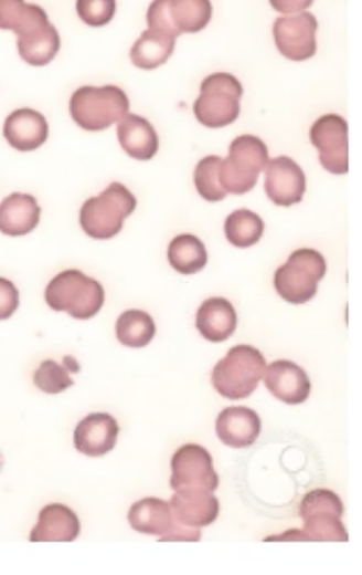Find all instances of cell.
I'll return each mask as SVG.
<instances>
[{
    "label": "cell",
    "instance_id": "1",
    "mask_svg": "<svg viewBox=\"0 0 362 575\" xmlns=\"http://www.w3.org/2000/svg\"><path fill=\"white\" fill-rule=\"evenodd\" d=\"M45 301L56 312H66L75 320L96 317L105 303L103 285L77 269L62 271L46 286Z\"/></svg>",
    "mask_w": 362,
    "mask_h": 575
},
{
    "label": "cell",
    "instance_id": "18",
    "mask_svg": "<svg viewBox=\"0 0 362 575\" xmlns=\"http://www.w3.org/2000/svg\"><path fill=\"white\" fill-rule=\"evenodd\" d=\"M169 504L173 519L187 527L210 526L220 514V501L209 491L177 492Z\"/></svg>",
    "mask_w": 362,
    "mask_h": 575
},
{
    "label": "cell",
    "instance_id": "19",
    "mask_svg": "<svg viewBox=\"0 0 362 575\" xmlns=\"http://www.w3.org/2000/svg\"><path fill=\"white\" fill-rule=\"evenodd\" d=\"M82 532L78 516L68 505L51 503L39 513L31 542H74Z\"/></svg>",
    "mask_w": 362,
    "mask_h": 575
},
{
    "label": "cell",
    "instance_id": "21",
    "mask_svg": "<svg viewBox=\"0 0 362 575\" xmlns=\"http://www.w3.org/2000/svg\"><path fill=\"white\" fill-rule=\"evenodd\" d=\"M42 209L31 195L12 194L0 202V232L8 237H24L39 224Z\"/></svg>",
    "mask_w": 362,
    "mask_h": 575
},
{
    "label": "cell",
    "instance_id": "17",
    "mask_svg": "<svg viewBox=\"0 0 362 575\" xmlns=\"http://www.w3.org/2000/svg\"><path fill=\"white\" fill-rule=\"evenodd\" d=\"M3 134L11 147L20 153H31L46 143L49 123L35 109L19 108L6 119Z\"/></svg>",
    "mask_w": 362,
    "mask_h": 575
},
{
    "label": "cell",
    "instance_id": "5",
    "mask_svg": "<svg viewBox=\"0 0 362 575\" xmlns=\"http://www.w3.org/2000/svg\"><path fill=\"white\" fill-rule=\"evenodd\" d=\"M269 160V149L262 139L253 135L238 136L230 147V156L220 166L219 179L225 194H248Z\"/></svg>",
    "mask_w": 362,
    "mask_h": 575
},
{
    "label": "cell",
    "instance_id": "14",
    "mask_svg": "<svg viewBox=\"0 0 362 575\" xmlns=\"http://www.w3.org/2000/svg\"><path fill=\"white\" fill-rule=\"evenodd\" d=\"M264 377L266 388L281 402L301 405L310 397V378L302 367L290 360L272 363Z\"/></svg>",
    "mask_w": 362,
    "mask_h": 575
},
{
    "label": "cell",
    "instance_id": "33",
    "mask_svg": "<svg viewBox=\"0 0 362 575\" xmlns=\"http://www.w3.org/2000/svg\"><path fill=\"white\" fill-rule=\"evenodd\" d=\"M20 306V293L15 284L0 278V322L9 320Z\"/></svg>",
    "mask_w": 362,
    "mask_h": 575
},
{
    "label": "cell",
    "instance_id": "7",
    "mask_svg": "<svg viewBox=\"0 0 362 575\" xmlns=\"http://www.w3.org/2000/svg\"><path fill=\"white\" fill-rule=\"evenodd\" d=\"M243 95L244 87L234 75L214 73L201 82L194 103L195 117L207 128L230 126L239 116Z\"/></svg>",
    "mask_w": 362,
    "mask_h": 575
},
{
    "label": "cell",
    "instance_id": "20",
    "mask_svg": "<svg viewBox=\"0 0 362 575\" xmlns=\"http://www.w3.org/2000/svg\"><path fill=\"white\" fill-rule=\"evenodd\" d=\"M195 325L201 336L213 344H221L235 333L237 313L231 301L211 297L199 307Z\"/></svg>",
    "mask_w": 362,
    "mask_h": 575
},
{
    "label": "cell",
    "instance_id": "30",
    "mask_svg": "<svg viewBox=\"0 0 362 575\" xmlns=\"http://www.w3.org/2000/svg\"><path fill=\"white\" fill-rule=\"evenodd\" d=\"M66 364H60L55 360H45L35 369L33 380L39 390L46 394L56 395L74 386L72 373H78L77 362L72 358H65Z\"/></svg>",
    "mask_w": 362,
    "mask_h": 575
},
{
    "label": "cell",
    "instance_id": "4",
    "mask_svg": "<svg viewBox=\"0 0 362 575\" xmlns=\"http://www.w3.org/2000/svg\"><path fill=\"white\" fill-rule=\"evenodd\" d=\"M130 102L127 93L114 85L79 87L72 95L70 112L78 127L100 132L123 121Z\"/></svg>",
    "mask_w": 362,
    "mask_h": 575
},
{
    "label": "cell",
    "instance_id": "24",
    "mask_svg": "<svg viewBox=\"0 0 362 575\" xmlns=\"http://www.w3.org/2000/svg\"><path fill=\"white\" fill-rule=\"evenodd\" d=\"M177 36L169 32L149 29L130 50V60L139 70L153 71L168 62L175 50Z\"/></svg>",
    "mask_w": 362,
    "mask_h": 575
},
{
    "label": "cell",
    "instance_id": "27",
    "mask_svg": "<svg viewBox=\"0 0 362 575\" xmlns=\"http://www.w3.org/2000/svg\"><path fill=\"white\" fill-rule=\"evenodd\" d=\"M168 259L182 275H194L206 266L209 257L203 241L192 234H182L170 242Z\"/></svg>",
    "mask_w": 362,
    "mask_h": 575
},
{
    "label": "cell",
    "instance_id": "8",
    "mask_svg": "<svg viewBox=\"0 0 362 575\" xmlns=\"http://www.w3.org/2000/svg\"><path fill=\"white\" fill-rule=\"evenodd\" d=\"M304 535L313 542H348L350 536L342 523L344 505L338 494L328 489L308 492L299 509Z\"/></svg>",
    "mask_w": 362,
    "mask_h": 575
},
{
    "label": "cell",
    "instance_id": "12",
    "mask_svg": "<svg viewBox=\"0 0 362 575\" xmlns=\"http://www.w3.org/2000/svg\"><path fill=\"white\" fill-rule=\"evenodd\" d=\"M318 21L311 12L279 18L274 23V39L278 51L294 62L310 60L317 52Z\"/></svg>",
    "mask_w": 362,
    "mask_h": 575
},
{
    "label": "cell",
    "instance_id": "25",
    "mask_svg": "<svg viewBox=\"0 0 362 575\" xmlns=\"http://www.w3.org/2000/svg\"><path fill=\"white\" fill-rule=\"evenodd\" d=\"M60 49V33L50 22L18 36L20 58L33 66L47 65L57 56Z\"/></svg>",
    "mask_w": 362,
    "mask_h": 575
},
{
    "label": "cell",
    "instance_id": "16",
    "mask_svg": "<svg viewBox=\"0 0 362 575\" xmlns=\"http://www.w3.org/2000/svg\"><path fill=\"white\" fill-rule=\"evenodd\" d=\"M221 442L241 449L256 443L262 432V420L256 410L248 407H227L216 420Z\"/></svg>",
    "mask_w": 362,
    "mask_h": 575
},
{
    "label": "cell",
    "instance_id": "6",
    "mask_svg": "<svg viewBox=\"0 0 362 575\" xmlns=\"http://www.w3.org/2000/svg\"><path fill=\"white\" fill-rule=\"evenodd\" d=\"M327 269L326 258L318 251H295L288 262L275 272V290L289 304H306L316 296L318 283L324 279Z\"/></svg>",
    "mask_w": 362,
    "mask_h": 575
},
{
    "label": "cell",
    "instance_id": "13",
    "mask_svg": "<svg viewBox=\"0 0 362 575\" xmlns=\"http://www.w3.org/2000/svg\"><path fill=\"white\" fill-rule=\"evenodd\" d=\"M266 196L277 207L290 208L302 201L306 175L299 164L287 156L274 158L265 168Z\"/></svg>",
    "mask_w": 362,
    "mask_h": 575
},
{
    "label": "cell",
    "instance_id": "31",
    "mask_svg": "<svg viewBox=\"0 0 362 575\" xmlns=\"http://www.w3.org/2000/svg\"><path fill=\"white\" fill-rule=\"evenodd\" d=\"M222 158L207 156L196 164L194 184L201 198L210 202H219L226 198L219 179Z\"/></svg>",
    "mask_w": 362,
    "mask_h": 575
},
{
    "label": "cell",
    "instance_id": "15",
    "mask_svg": "<svg viewBox=\"0 0 362 575\" xmlns=\"http://www.w3.org/2000/svg\"><path fill=\"white\" fill-rule=\"evenodd\" d=\"M118 435V422L111 415L91 414L77 424L74 446L82 454L99 458L116 447Z\"/></svg>",
    "mask_w": 362,
    "mask_h": 575
},
{
    "label": "cell",
    "instance_id": "2",
    "mask_svg": "<svg viewBox=\"0 0 362 575\" xmlns=\"http://www.w3.org/2000/svg\"><path fill=\"white\" fill-rule=\"evenodd\" d=\"M138 207L131 191L119 182H113L98 197H92L79 211V224L94 240H109L123 230L125 219Z\"/></svg>",
    "mask_w": 362,
    "mask_h": 575
},
{
    "label": "cell",
    "instance_id": "22",
    "mask_svg": "<svg viewBox=\"0 0 362 575\" xmlns=\"http://www.w3.org/2000/svg\"><path fill=\"white\" fill-rule=\"evenodd\" d=\"M117 138L125 153L134 159L151 160L158 153L159 138L149 121L128 114L119 122Z\"/></svg>",
    "mask_w": 362,
    "mask_h": 575
},
{
    "label": "cell",
    "instance_id": "3",
    "mask_svg": "<svg viewBox=\"0 0 362 575\" xmlns=\"http://www.w3.org/2000/svg\"><path fill=\"white\" fill-rule=\"evenodd\" d=\"M265 368L266 360L259 349L235 346L214 366L212 385L225 399L243 400L256 391Z\"/></svg>",
    "mask_w": 362,
    "mask_h": 575
},
{
    "label": "cell",
    "instance_id": "9",
    "mask_svg": "<svg viewBox=\"0 0 362 575\" xmlns=\"http://www.w3.org/2000/svg\"><path fill=\"white\" fill-rule=\"evenodd\" d=\"M212 11L209 0H159L147 11V24L179 38L206 29Z\"/></svg>",
    "mask_w": 362,
    "mask_h": 575
},
{
    "label": "cell",
    "instance_id": "26",
    "mask_svg": "<svg viewBox=\"0 0 362 575\" xmlns=\"http://www.w3.org/2000/svg\"><path fill=\"white\" fill-rule=\"evenodd\" d=\"M49 22L43 8L22 0H0V30L12 31L20 36Z\"/></svg>",
    "mask_w": 362,
    "mask_h": 575
},
{
    "label": "cell",
    "instance_id": "23",
    "mask_svg": "<svg viewBox=\"0 0 362 575\" xmlns=\"http://www.w3.org/2000/svg\"><path fill=\"white\" fill-rule=\"evenodd\" d=\"M130 526L145 535L164 539L175 525L170 504L157 498H145L130 506ZM160 539V540H162Z\"/></svg>",
    "mask_w": 362,
    "mask_h": 575
},
{
    "label": "cell",
    "instance_id": "11",
    "mask_svg": "<svg viewBox=\"0 0 362 575\" xmlns=\"http://www.w3.org/2000/svg\"><path fill=\"white\" fill-rule=\"evenodd\" d=\"M312 145L319 150L321 166L333 175L350 171L348 158V123L334 114L318 118L310 130Z\"/></svg>",
    "mask_w": 362,
    "mask_h": 575
},
{
    "label": "cell",
    "instance_id": "32",
    "mask_svg": "<svg viewBox=\"0 0 362 575\" xmlns=\"http://www.w3.org/2000/svg\"><path fill=\"white\" fill-rule=\"evenodd\" d=\"M115 0H78L77 15L91 27H103L111 22L116 13Z\"/></svg>",
    "mask_w": 362,
    "mask_h": 575
},
{
    "label": "cell",
    "instance_id": "10",
    "mask_svg": "<svg viewBox=\"0 0 362 575\" xmlns=\"http://www.w3.org/2000/svg\"><path fill=\"white\" fill-rule=\"evenodd\" d=\"M171 471L170 485L175 492H214L220 485L211 454L199 445L188 443L179 448L171 459Z\"/></svg>",
    "mask_w": 362,
    "mask_h": 575
},
{
    "label": "cell",
    "instance_id": "28",
    "mask_svg": "<svg viewBox=\"0 0 362 575\" xmlns=\"http://www.w3.org/2000/svg\"><path fill=\"white\" fill-rule=\"evenodd\" d=\"M157 327L149 313L129 310L120 314L116 323L117 339L129 348H143L155 338Z\"/></svg>",
    "mask_w": 362,
    "mask_h": 575
},
{
    "label": "cell",
    "instance_id": "29",
    "mask_svg": "<svg viewBox=\"0 0 362 575\" xmlns=\"http://www.w3.org/2000/svg\"><path fill=\"white\" fill-rule=\"evenodd\" d=\"M265 224L259 215L239 209L227 216L224 231L227 241L237 249H249L264 236Z\"/></svg>",
    "mask_w": 362,
    "mask_h": 575
}]
</instances>
